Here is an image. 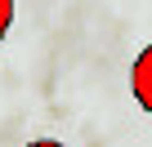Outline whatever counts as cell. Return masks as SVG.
<instances>
[{
    "mask_svg": "<svg viewBox=\"0 0 152 147\" xmlns=\"http://www.w3.org/2000/svg\"><path fill=\"white\" fill-rule=\"evenodd\" d=\"M130 94L143 112H152V45H143L134 67H130Z\"/></svg>",
    "mask_w": 152,
    "mask_h": 147,
    "instance_id": "obj_1",
    "label": "cell"
},
{
    "mask_svg": "<svg viewBox=\"0 0 152 147\" xmlns=\"http://www.w3.org/2000/svg\"><path fill=\"white\" fill-rule=\"evenodd\" d=\"M9 27H14V0H0V40H5Z\"/></svg>",
    "mask_w": 152,
    "mask_h": 147,
    "instance_id": "obj_2",
    "label": "cell"
},
{
    "mask_svg": "<svg viewBox=\"0 0 152 147\" xmlns=\"http://www.w3.org/2000/svg\"><path fill=\"white\" fill-rule=\"evenodd\" d=\"M27 147H67V143H58V138H36V143H27Z\"/></svg>",
    "mask_w": 152,
    "mask_h": 147,
    "instance_id": "obj_3",
    "label": "cell"
}]
</instances>
